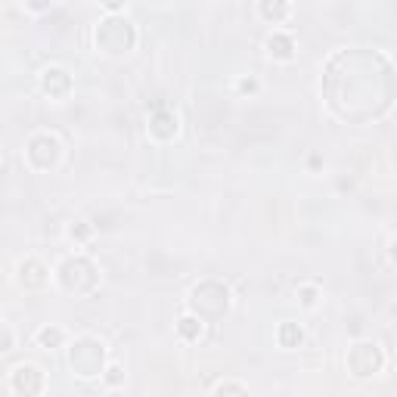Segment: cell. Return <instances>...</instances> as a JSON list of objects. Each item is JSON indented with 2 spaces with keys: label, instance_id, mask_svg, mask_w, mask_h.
I'll return each instance as SVG.
<instances>
[{
  "label": "cell",
  "instance_id": "6da1fadb",
  "mask_svg": "<svg viewBox=\"0 0 397 397\" xmlns=\"http://www.w3.org/2000/svg\"><path fill=\"white\" fill-rule=\"evenodd\" d=\"M93 41H96V47L103 50V53H109V56L128 53V50L136 43L134 22H130L128 16H121V19H103V22L96 25V34H93Z\"/></svg>",
  "mask_w": 397,
  "mask_h": 397
},
{
  "label": "cell",
  "instance_id": "7a4b0ae2",
  "mask_svg": "<svg viewBox=\"0 0 397 397\" xmlns=\"http://www.w3.org/2000/svg\"><path fill=\"white\" fill-rule=\"evenodd\" d=\"M103 345H99L96 338H78L72 345V354H68V360H72V369L78 372L81 378H90V376H99V369H103Z\"/></svg>",
  "mask_w": 397,
  "mask_h": 397
},
{
  "label": "cell",
  "instance_id": "3957f363",
  "mask_svg": "<svg viewBox=\"0 0 397 397\" xmlns=\"http://www.w3.org/2000/svg\"><path fill=\"white\" fill-rule=\"evenodd\" d=\"M62 155V143L56 140L53 134H34L28 143H25V159H28L31 167H37V171H47V167H53L56 161H59Z\"/></svg>",
  "mask_w": 397,
  "mask_h": 397
},
{
  "label": "cell",
  "instance_id": "277c9868",
  "mask_svg": "<svg viewBox=\"0 0 397 397\" xmlns=\"http://www.w3.org/2000/svg\"><path fill=\"white\" fill-rule=\"evenodd\" d=\"M347 366H351V372L357 378H366V376H372V372H378L382 369V351H378V345L357 341V345L347 351Z\"/></svg>",
  "mask_w": 397,
  "mask_h": 397
},
{
  "label": "cell",
  "instance_id": "5b68a950",
  "mask_svg": "<svg viewBox=\"0 0 397 397\" xmlns=\"http://www.w3.org/2000/svg\"><path fill=\"white\" fill-rule=\"evenodd\" d=\"M10 388L16 391L19 397H34V394H41V388H43V372L37 369V366H31V363H19L16 369L10 372Z\"/></svg>",
  "mask_w": 397,
  "mask_h": 397
},
{
  "label": "cell",
  "instance_id": "8992f818",
  "mask_svg": "<svg viewBox=\"0 0 397 397\" xmlns=\"http://www.w3.org/2000/svg\"><path fill=\"white\" fill-rule=\"evenodd\" d=\"M41 87H43V93H50V96H65V93L72 90V74H68L62 65H50L41 72Z\"/></svg>",
  "mask_w": 397,
  "mask_h": 397
},
{
  "label": "cell",
  "instance_id": "52a82bcc",
  "mask_svg": "<svg viewBox=\"0 0 397 397\" xmlns=\"http://www.w3.org/2000/svg\"><path fill=\"white\" fill-rule=\"evenodd\" d=\"M47 279H50L47 267L37 258H28L19 264V283H22L25 289H41V285H47Z\"/></svg>",
  "mask_w": 397,
  "mask_h": 397
},
{
  "label": "cell",
  "instance_id": "ba28073f",
  "mask_svg": "<svg viewBox=\"0 0 397 397\" xmlns=\"http://www.w3.org/2000/svg\"><path fill=\"white\" fill-rule=\"evenodd\" d=\"M177 134V115L167 109H159L152 118H149V136L155 140H171Z\"/></svg>",
  "mask_w": 397,
  "mask_h": 397
},
{
  "label": "cell",
  "instance_id": "9c48e42d",
  "mask_svg": "<svg viewBox=\"0 0 397 397\" xmlns=\"http://www.w3.org/2000/svg\"><path fill=\"white\" fill-rule=\"evenodd\" d=\"M267 50H270L273 59H292L295 56V37L285 34V31H273L267 37Z\"/></svg>",
  "mask_w": 397,
  "mask_h": 397
},
{
  "label": "cell",
  "instance_id": "30bf717a",
  "mask_svg": "<svg viewBox=\"0 0 397 397\" xmlns=\"http://www.w3.org/2000/svg\"><path fill=\"white\" fill-rule=\"evenodd\" d=\"M177 332L183 335L186 341H196L198 335H202V316H190V314L180 316V320H177Z\"/></svg>",
  "mask_w": 397,
  "mask_h": 397
},
{
  "label": "cell",
  "instance_id": "8fae6325",
  "mask_svg": "<svg viewBox=\"0 0 397 397\" xmlns=\"http://www.w3.org/2000/svg\"><path fill=\"white\" fill-rule=\"evenodd\" d=\"M258 12H261L264 19H270L273 25H279V22H283V19L292 12V6H289V3H267V0H264V3H258Z\"/></svg>",
  "mask_w": 397,
  "mask_h": 397
},
{
  "label": "cell",
  "instance_id": "7c38bea8",
  "mask_svg": "<svg viewBox=\"0 0 397 397\" xmlns=\"http://www.w3.org/2000/svg\"><path fill=\"white\" fill-rule=\"evenodd\" d=\"M301 338H304V332L298 323H283V326H279V345L283 347H295Z\"/></svg>",
  "mask_w": 397,
  "mask_h": 397
},
{
  "label": "cell",
  "instance_id": "4fadbf2b",
  "mask_svg": "<svg viewBox=\"0 0 397 397\" xmlns=\"http://www.w3.org/2000/svg\"><path fill=\"white\" fill-rule=\"evenodd\" d=\"M37 345H43V347H59V345H62V329L43 326L41 332H37Z\"/></svg>",
  "mask_w": 397,
  "mask_h": 397
},
{
  "label": "cell",
  "instance_id": "5bb4252c",
  "mask_svg": "<svg viewBox=\"0 0 397 397\" xmlns=\"http://www.w3.org/2000/svg\"><path fill=\"white\" fill-rule=\"evenodd\" d=\"M298 298H301L304 307H314L316 304V285H301V289H298Z\"/></svg>",
  "mask_w": 397,
  "mask_h": 397
},
{
  "label": "cell",
  "instance_id": "9a60e30c",
  "mask_svg": "<svg viewBox=\"0 0 397 397\" xmlns=\"http://www.w3.org/2000/svg\"><path fill=\"white\" fill-rule=\"evenodd\" d=\"M121 378H124L121 366H115V363H112L109 369H105V382H109V385H118V382H121Z\"/></svg>",
  "mask_w": 397,
  "mask_h": 397
},
{
  "label": "cell",
  "instance_id": "2e32d148",
  "mask_svg": "<svg viewBox=\"0 0 397 397\" xmlns=\"http://www.w3.org/2000/svg\"><path fill=\"white\" fill-rule=\"evenodd\" d=\"M239 90H242V93H252V90H258V81H252V78H242V81H239Z\"/></svg>",
  "mask_w": 397,
  "mask_h": 397
},
{
  "label": "cell",
  "instance_id": "e0dca14e",
  "mask_svg": "<svg viewBox=\"0 0 397 397\" xmlns=\"http://www.w3.org/2000/svg\"><path fill=\"white\" fill-rule=\"evenodd\" d=\"M87 233H90V227H84V223H81V227H72V239H87Z\"/></svg>",
  "mask_w": 397,
  "mask_h": 397
}]
</instances>
